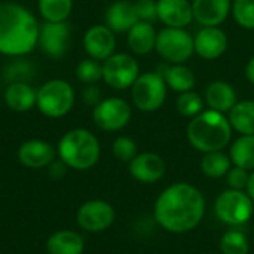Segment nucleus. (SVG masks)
<instances>
[{
  "instance_id": "nucleus-27",
  "label": "nucleus",
  "mask_w": 254,
  "mask_h": 254,
  "mask_svg": "<svg viewBox=\"0 0 254 254\" xmlns=\"http://www.w3.org/2000/svg\"><path fill=\"white\" fill-rule=\"evenodd\" d=\"M232 167L231 156L223 153L222 150L217 152H208L201 159V171L204 176L210 179H220L228 174V171Z\"/></svg>"
},
{
  "instance_id": "nucleus-33",
  "label": "nucleus",
  "mask_w": 254,
  "mask_h": 254,
  "mask_svg": "<svg viewBox=\"0 0 254 254\" xmlns=\"http://www.w3.org/2000/svg\"><path fill=\"white\" fill-rule=\"evenodd\" d=\"M113 156L122 162H131L137 155V144L131 137H118L112 144Z\"/></svg>"
},
{
  "instance_id": "nucleus-15",
  "label": "nucleus",
  "mask_w": 254,
  "mask_h": 254,
  "mask_svg": "<svg viewBox=\"0 0 254 254\" xmlns=\"http://www.w3.org/2000/svg\"><path fill=\"white\" fill-rule=\"evenodd\" d=\"M165 171L167 165L164 159L153 152L137 153L129 162V174L141 183H156L165 176Z\"/></svg>"
},
{
  "instance_id": "nucleus-1",
  "label": "nucleus",
  "mask_w": 254,
  "mask_h": 254,
  "mask_svg": "<svg viewBox=\"0 0 254 254\" xmlns=\"http://www.w3.org/2000/svg\"><path fill=\"white\" fill-rule=\"evenodd\" d=\"M205 214V198L189 183H174L164 189L155 201L156 223L171 234L193 231Z\"/></svg>"
},
{
  "instance_id": "nucleus-12",
  "label": "nucleus",
  "mask_w": 254,
  "mask_h": 254,
  "mask_svg": "<svg viewBox=\"0 0 254 254\" xmlns=\"http://www.w3.org/2000/svg\"><path fill=\"white\" fill-rule=\"evenodd\" d=\"M70 25L67 21L63 22H49L39 28V39L37 45L40 46L42 52L51 58H61L68 46L70 40Z\"/></svg>"
},
{
  "instance_id": "nucleus-38",
  "label": "nucleus",
  "mask_w": 254,
  "mask_h": 254,
  "mask_svg": "<svg viewBox=\"0 0 254 254\" xmlns=\"http://www.w3.org/2000/svg\"><path fill=\"white\" fill-rule=\"evenodd\" d=\"M49 174H51V177H54V179H61L64 174H65V171H67V165L61 161V159H55L49 167Z\"/></svg>"
},
{
  "instance_id": "nucleus-39",
  "label": "nucleus",
  "mask_w": 254,
  "mask_h": 254,
  "mask_svg": "<svg viewBox=\"0 0 254 254\" xmlns=\"http://www.w3.org/2000/svg\"><path fill=\"white\" fill-rule=\"evenodd\" d=\"M246 76H247L249 82L254 85V57L250 58V61H249V64L246 67Z\"/></svg>"
},
{
  "instance_id": "nucleus-29",
  "label": "nucleus",
  "mask_w": 254,
  "mask_h": 254,
  "mask_svg": "<svg viewBox=\"0 0 254 254\" xmlns=\"http://www.w3.org/2000/svg\"><path fill=\"white\" fill-rule=\"evenodd\" d=\"M219 247L223 254H249L250 252V244L246 234L238 229L225 232L220 238Z\"/></svg>"
},
{
  "instance_id": "nucleus-10",
  "label": "nucleus",
  "mask_w": 254,
  "mask_h": 254,
  "mask_svg": "<svg viewBox=\"0 0 254 254\" xmlns=\"http://www.w3.org/2000/svg\"><path fill=\"white\" fill-rule=\"evenodd\" d=\"M131 107L124 98L112 97L101 100L92 110L94 124L103 131H119L131 121Z\"/></svg>"
},
{
  "instance_id": "nucleus-26",
  "label": "nucleus",
  "mask_w": 254,
  "mask_h": 254,
  "mask_svg": "<svg viewBox=\"0 0 254 254\" xmlns=\"http://www.w3.org/2000/svg\"><path fill=\"white\" fill-rule=\"evenodd\" d=\"M231 161L235 167L247 171L254 170V135H241L231 146Z\"/></svg>"
},
{
  "instance_id": "nucleus-5",
  "label": "nucleus",
  "mask_w": 254,
  "mask_h": 254,
  "mask_svg": "<svg viewBox=\"0 0 254 254\" xmlns=\"http://www.w3.org/2000/svg\"><path fill=\"white\" fill-rule=\"evenodd\" d=\"M74 104V89L64 79H51L37 89L36 107L42 115L58 119L65 116Z\"/></svg>"
},
{
  "instance_id": "nucleus-7",
  "label": "nucleus",
  "mask_w": 254,
  "mask_h": 254,
  "mask_svg": "<svg viewBox=\"0 0 254 254\" xmlns=\"http://www.w3.org/2000/svg\"><path fill=\"white\" fill-rule=\"evenodd\" d=\"M156 52L173 64H183L195 52V39L185 28L167 27L158 33Z\"/></svg>"
},
{
  "instance_id": "nucleus-14",
  "label": "nucleus",
  "mask_w": 254,
  "mask_h": 254,
  "mask_svg": "<svg viewBox=\"0 0 254 254\" xmlns=\"http://www.w3.org/2000/svg\"><path fill=\"white\" fill-rule=\"evenodd\" d=\"M83 48L91 58L106 61L115 54V33L107 25H92L83 36Z\"/></svg>"
},
{
  "instance_id": "nucleus-4",
  "label": "nucleus",
  "mask_w": 254,
  "mask_h": 254,
  "mask_svg": "<svg viewBox=\"0 0 254 254\" xmlns=\"http://www.w3.org/2000/svg\"><path fill=\"white\" fill-rule=\"evenodd\" d=\"M101 147L98 138L88 129L74 128L65 132L57 146L58 158L71 170L85 171L100 159Z\"/></svg>"
},
{
  "instance_id": "nucleus-32",
  "label": "nucleus",
  "mask_w": 254,
  "mask_h": 254,
  "mask_svg": "<svg viewBox=\"0 0 254 254\" xmlns=\"http://www.w3.org/2000/svg\"><path fill=\"white\" fill-rule=\"evenodd\" d=\"M232 13L235 21L249 30L254 28V0H234Z\"/></svg>"
},
{
  "instance_id": "nucleus-21",
  "label": "nucleus",
  "mask_w": 254,
  "mask_h": 254,
  "mask_svg": "<svg viewBox=\"0 0 254 254\" xmlns=\"http://www.w3.org/2000/svg\"><path fill=\"white\" fill-rule=\"evenodd\" d=\"M85 241L79 232L61 229L54 232L46 241L48 254H83Z\"/></svg>"
},
{
  "instance_id": "nucleus-30",
  "label": "nucleus",
  "mask_w": 254,
  "mask_h": 254,
  "mask_svg": "<svg viewBox=\"0 0 254 254\" xmlns=\"http://www.w3.org/2000/svg\"><path fill=\"white\" fill-rule=\"evenodd\" d=\"M176 107H177V112L182 116L195 118L201 112H204V100L196 92H192V91L182 92L179 95V98H177Z\"/></svg>"
},
{
  "instance_id": "nucleus-8",
  "label": "nucleus",
  "mask_w": 254,
  "mask_h": 254,
  "mask_svg": "<svg viewBox=\"0 0 254 254\" xmlns=\"http://www.w3.org/2000/svg\"><path fill=\"white\" fill-rule=\"evenodd\" d=\"M131 97L141 112H155L167 98V83L159 73H143L131 86Z\"/></svg>"
},
{
  "instance_id": "nucleus-11",
  "label": "nucleus",
  "mask_w": 254,
  "mask_h": 254,
  "mask_svg": "<svg viewBox=\"0 0 254 254\" xmlns=\"http://www.w3.org/2000/svg\"><path fill=\"white\" fill-rule=\"evenodd\" d=\"M116 213L112 204L103 199H91L82 204L76 213V222L80 229L98 234L109 229L115 222Z\"/></svg>"
},
{
  "instance_id": "nucleus-37",
  "label": "nucleus",
  "mask_w": 254,
  "mask_h": 254,
  "mask_svg": "<svg viewBox=\"0 0 254 254\" xmlns=\"http://www.w3.org/2000/svg\"><path fill=\"white\" fill-rule=\"evenodd\" d=\"M82 97H83V101L89 106H97L100 101H101V91L98 89V86L94 83V85H86L83 88V92H82Z\"/></svg>"
},
{
  "instance_id": "nucleus-2",
  "label": "nucleus",
  "mask_w": 254,
  "mask_h": 254,
  "mask_svg": "<svg viewBox=\"0 0 254 254\" xmlns=\"http://www.w3.org/2000/svg\"><path fill=\"white\" fill-rule=\"evenodd\" d=\"M39 24L33 13L16 3H0V54L22 57L33 51L39 39Z\"/></svg>"
},
{
  "instance_id": "nucleus-34",
  "label": "nucleus",
  "mask_w": 254,
  "mask_h": 254,
  "mask_svg": "<svg viewBox=\"0 0 254 254\" xmlns=\"http://www.w3.org/2000/svg\"><path fill=\"white\" fill-rule=\"evenodd\" d=\"M33 76V67L22 60H16L10 63L4 68V77L9 83L12 82H27Z\"/></svg>"
},
{
  "instance_id": "nucleus-22",
  "label": "nucleus",
  "mask_w": 254,
  "mask_h": 254,
  "mask_svg": "<svg viewBox=\"0 0 254 254\" xmlns=\"http://www.w3.org/2000/svg\"><path fill=\"white\" fill-rule=\"evenodd\" d=\"M158 33L152 22L138 21L128 31V46L137 55H146L152 52L156 46Z\"/></svg>"
},
{
  "instance_id": "nucleus-36",
  "label": "nucleus",
  "mask_w": 254,
  "mask_h": 254,
  "mask_svg": "<svg viewBox=\"0 0 254 254\" xmlns=\"http://www.w3.org/2000/svg\"><path fill=\"white\" fill-rule=\"evenodd\" d=\"M134 4H135L138 21L152 22V21H155L158 18V10H156V1L155 0H137Z\"/></svg>"
},
{
  "instance_id": "nucleus-35",
  "label": "nucleus",
  "mask_w": 254,
  "mask_h": 254,
  "mask_svg": "<svg viewBox=\"0 0 254 254\" xmlns=\"http://www.w3.org/2000/svg\"><path fill=\"white\" fill-rule=\"evenodd\" d=\"M229 189H235V190H246L247 185H249V179H250V173L241 167H231V170L228 171V174L225 176Z\"/></svg>"
},
{
  "instance_id": "nucleus-19",
  "label": "nucleus",
  "mask_w": 254,
  "mask_h": 254,
  "mask_svg": "<svg viewBox=\"0 0 254 254\" xmlns=\"http://www.w3.org/2000/svg\"><path fill=\"white\" fill-rule=\"evenodd\" d=\"M104 19L106 25L113 33L129 31L131 27L138 22L135 4L129 0H118L107 7Z\"/></svg>"
},
{
  "instance_id": "nucleus-3",
  "label": "nucleus",
  "mask_w": 254,
  "mask_h": 254,
  "mask_svg": "<svg viewBox=\"0 0 254 254\" xmlns=\"http://www.w3.org/2000/svg\"><path fill=\"white\" fill-rule=\"evenodd\" d=\"M232 138L229 119L216 110L201 112L188 125V140L192 147L202 153L223 150Z\"/></svg>"
},
{
  "instance_id": "nucleus-40",
  "label": "nucleus",
  "mask_w": 254,
  "mask_h": 254,
  "mask_svg": "<svg viewBox=\"0 0 254 254\" xmlns=\"http://www.w3.org/2000/svg\"><path fill=\"white\" fill-rule=\"evenodd\" d=\"M246 192L249 193V196L252 198V201L254 202V170L250 173V179H249V185L246 188Z\"/></svg>"
},
{
  "instance_id": "nucleus-16",
  "label": "nucleus",
  "mask_w": 254,
  "mask_h": 254,
  "mask_svg": "<svg viewBox=\"0 0 254 254\" xmlns=\"http://www.w3.org/2000/svg\"><path fill=\"white\" fill-rule=\"evenodd\" d=\"M228 48V37L219 27H204L195 36V52L204 60H216Z\"/></svg>"
},
{
  "instance_id": "nucleus-18",
  "label": "nucleus",
  "mask_w": 254,
  "mask_h": 254,
  "mask_svg": "<svg viewBox=\"0 0 254 254\" xmlns=\"http://www.w3.org/2000/svg\"><path fill=\"white\" fill-rule=\"evenodd\" d=\"M192 10L195 21L201 25L219 27L231 12V0H193Z\"/></svg>"
},
{
  "instance_id": "nucleus-9",
  "label": "nucleus",
  "mask_w": 254,
  "mask_h": 254,
  "mask_svg": "<svg viewBox=\"0 0 254 254\" xmlns=\"http://www.w3.org/2000/svg\"><path fill=\"white\" fill-rule=\"evenodd\" d=\"M138 63L128 54H113L103 61V80L115 89L131 88L140 76Z\"/></svg>"
},
{
  "instance_id": "nucleus-28",
  "label": "nucleus",
  "mask_w": 254,
  "mask_h": 254,
  "mask_svg": "<svg viewBox=\"0 0 254 254\" xmlns=\"http://www.w3.org/2000/svg\"><path fill=\"white\" fill-rule=\"evenodd\" d=\"M73 9V0H39V12L45 21H67Z\"/></svg>"
},
{
  "instance_id": "nucleus-25",
  "label": "nucleus",
  "mask_w": 254,
  "mask_h": 254,
  "mask_svg": "<svg viewBox=\"0 0 254 254\" xmlns=\"http://www.w3.org/2000/svg\"><path fill=\"white\" fill-rule=\"evenodd\" d=\"M164 73H159L167 86H170L171 89L177 91V92H188V91H192V88L195 86V74L193 71L183 65V64H174L173 67H164Z\"/></svg>"
},
{
  "instance_id": "nucleus-13",
  "label": "nucleus",
  "mask_w": 254,
  "mask_h": 254,
  "mask_svg": "<svg viewBox=\"0 0 254 254\" xmlns=\"http://www.w3.org/2000/svg\"><path fill=\"white\" fill-rule=\"evenodd\" d=\"M16 156L21 165L33 170H40L49 167L55 161L57 149L45 140L33 138L24 141L19 146Z\"/></svg>"
},
{
  "instance_id": "nucleus-6",
  "label": "nucleus",
  "mask_w": 254,
  "mask_h": 254,
  "mask_svg": "<svg viewBox=\"0 0 254 254\" xmlns=\"http://www.w3.org/2000/svg\"><path fill=\"white\" fill-rule=\"evenodd\" d=\"M216 217L229 226L246 225L254 213V202L246 190L228 189L219 195L214 202Z\"/></svg>"
},
{
  "instance_id": "nucleus-20",
  "label": "nucleus",
  "mask_w": 254,
  "mask_h": 254,
  "mask_svg": "<svg viewBox=\"0 0 254 254\" xmlns=\"http://www.w3.org/2000/svg\"><path fill=\"white\" fill-rule=\"evenodd\" d=\"M4 103L13 112H28L36 106L37 91L28 82H12L4 89Z\"/></svg>"
},
{
  "instance_id": "nucleus-31",
  "label": "nucleus",
  "mask_w": 254,
  "mask_h": 254,
  "mask_svg": "<svg viewBox=\"0 0 254 254\" xmlns=\"http://www.w3.org/2000/svg\"><path fill=\"white\" fill-rule=\"evenodd\" d=\"M76 77L86 85H94L103 79V64L94 58L82 60L76 67Z\"/></svg>"
},
{
  "instance_id": "nucleus-24",
  "label": "nucleus",
  "mask_w": 254,
  "mask_h": 254,
  "mask_svg": "<svg viewBox=\"0 0 254 254\" xmlns=\"http://www.w3.org/2000/svg\"><path fill=\"white\" fill-rule=\"evenodd\" d=\"M228 119L232 129L241 135H254V101L246 100L237 103L231 109Z\"/></svg>"
},
{
  "instance_id": "nucleus-23",
  "label": "nucleus",
  "mask_w": 254,
  "mask_h": 254,
  "mask_svg": "<svg viewBox=\"0 0 254 254\" xmlns=\"http://www.w3.org/2000/svg\"><path fill=\"white\" fill-rule=\"evenodd\" d=\"M205 101L211 110L225 113L237 104L235 89L225 80H214L205 89Z\"/></svg>"
},
{
  "instance_id": "nucleus-17",
  "label": "nucleus",
  "mask_w": 254,
  "mask_h": 254,
  "mask_svg": "<svg viewBox=\"0 0 254 254\" xmlns=\"http://www.w3.org/2000/svg\"><path fill=\"white\" fill-rule=\"evenodd\" d=\"M158 18L173 28H185L193 19L192 3L188 0H158Z\"/></svg>"
}]
</instances>
